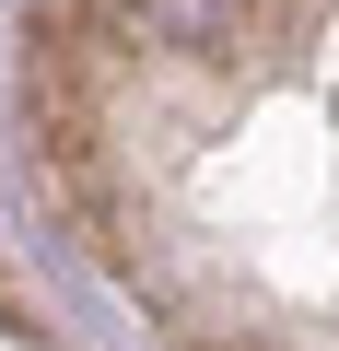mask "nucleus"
I'll list each match as a JSON object with an SVG mask.
<instances>
[{
	"instance_id": "nucleus-1",
	"label": "nucleus",
	"mask_w": 339,
	"mask_h": 351,
	"mask_svg": "<svg viewBox=\"0 0 339 351\" xmlns=\"http://www.w3.org/2000/svg\"><path fill=\"white\" fill-rule=\"evenodd\" d=\"M199 82H223L258 129L269 258L223 281L140 246L129 293L188 351H339V0H258L246 36L199 59Z\"/></svg>"
}]
</instances>
